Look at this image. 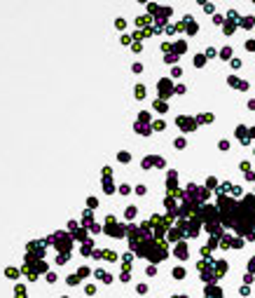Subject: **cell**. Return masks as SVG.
Listing matches in <instances>:
<instances>
[{"instance_id":"obj_1","label":"cell","mask_w":255,"mask_h":298,"mask_svg":"<svg viewBox=\"0 0 255 298\" xmlns=\"http://www.w3.org/2000/svg\"><path fill=\"white\" fill-rule=\"evenodd\" d=\"M178 125L183 132H194L197 129V122L194 120H187V117H178Z\"/></svg>"},{"instance_id":"obj_2","label":"cell","mask_w":255,"mask_h":298,"mask_svg":"<svg viewBox=\"0 0 255 298\" xmlns=\"http://www.w3.org/2000/svg\"><path fill=\"white\" fill-rule=\"evenodd\" d=\"M14 298H28V291H26L24 284H16L14 286Z\"/></svg>"},{"instance_id":"obj_3","label":"cell","mask_w":255,"mask_h":298,"mask_svg":"<svg viewBox=\"0 0 255 298\" xmlns=\"http://www.w3.org/2000/svg\"><path fill=\"white\" fill-rule=\"evenodd\" d=\"M159 89H161V92H159L161 96H169V94H171V82H169V80H161V82H159Z\"/></svg>"},{"instance_id":"obj_4","label":"cell","mask_w":255,"mask_h":298,"mask_svg":"<svg viewBox=\"0 0 255 298\" xmlns=\"http://www.w3.org/2000/svg\"><path fill=\"white\" fill-rule=\"evenodd\" d=\"M5 275H7L9 279H19V275H21V270H16V268H7V270H5Z\"/></svg>"},{"instance_id":"obj_5","label":"cell","mask_w":255,"mask_h":298,"mask_svg":"<svg viewBox=\"0 0 255 298\" xmlns=\"http://www.w3.org/2000/svg\"><path fill=\"white\" fill-rule=\"evenodd\" d=\"M152 108H155L157 113H166V110H169V108H166V103H164V101H155V103H152Z\"/></svg>"},{"instance_id":"obj_6","label":"cell","mask_w":255,"mask_h":298,"mask_svg":"<svg viewBox=\"0 0 255 298\" xmlns=\"http://www.w3.org/2000/svg\"><path fill=\"white\" fill-rule=\"evenodd\" d=\"M77 282H80V277H77V275H68V279H66V284H68V286H75Z\"/></svg>"},{"instance_id":"obj_7","label":"cell","mask_w":255,"mask_h":298,"mask_svg":"<svg viewBox=\"0 0 255 298\" xmlns=\"http://www.w3.org/2000/svg\"><path fill=\"white\" fill-rule=\"evenodd\" d=\"M152 129H155V132H164V129H166V125H164L161 120H157L155 125H152Z\"/></svg>"},{"instance_id":"obj_8","label":"cell","mask_w":255,"mask_h":298,"mask_svg":"<svg viewBox=\"0 0 255 298\" xmlns=\"http://www.w3.org/2000/svg\"><path fill=\"white\" fill-rule=\"evenodd\" d=\"M173 277H176V279H185V270H183V268H176V270H173Z\"/></svg>"},{"instance_id":"obj_9","label":"cell","mask_w":255,"mask_h":298,"mask_svg":"<svg viewBox=\"0 0 255 298\" xmlns=\"http://www.w3.org/2000/svg\"><path fill=\"white\" fill-rule=\"evenodd\" d=\"M134 94H136V99H143V96H145V87H143V85H138Z\"/></svg>"},{"instance_id":"obj_10","label":"cell","mask_w":255,"mask_h":298,"mask_svg":"<svg viewBox=\"0 0 255 298\" xmlns=\"http://www.w3.org/2000/svg\"><path fill=\"white\" fill-rule=\"evenodd\" d=\"M220 57H222V59H229V57H232V47H225V49L220 52Z\"/></svg>"},{"instance_id":"obj_11","label":"cell","mask_w":255,"mask_h":298,"mask_svg":"<svg viewBox=\"0 0 255 298\" xmlns=\"http://www.w3.org/2000/svg\"><path fill=\"white\" fill-rule=\"evenodd\" d=\"M87 204H89V209H94V207H98V200H96V197H89Z\"/></svg>"},{"instance_id":"obj_12","label":"cell","mask_w":255,"mask_h":298,"mask_svg":"<svg viewBox=\"0 0 255 298\" xmlns=\"http://www.w3.org/2000/svg\"><path fill=\"white\" fill-rule=\"evenodd\" d=\"M84 291H87V296H94V293H96V286H94V284H87Z\"/></svg>"},{"instance_id":"obj_13","label":"cell","mask_w":255,"mask_h":298,"mask_svg":"<svg viewBox=\"0 0 255 298\" xmlns=\"http://www.w3.org/2000/svg\"><path fill=\"white\" fill-rule=\"evenodd\" d=\"M173 146H176V148H178V150H183V148H185V138H178V141H176V143H173Z\"/></svg>"},{"instance_id":"obj_14","label":"cell","mask_w":255,"mask_h":298,"mask_svg":"<svg viewBox=\"0 0 255 298\" xmlns=\"http://www.w3.org/2000/svg\"><path fill=\"white\" fill-rule=\"evenodd\" d=\"M136 216V207H129L126 209V218H134Z\"/></svg>"},{"instance_id":"obj_15","label":"cell","mask_w":255,"mask_h":298,"mask_svg":"<svg viewBox=\"0 0 255 298\" xmlns=\"http://www.w3.org/2000/svg\"><path fill=\"white\" fill-rule=\"evenodd\" d=\"M119 160H122V162H129L131 155H129V153H119Z\"/></svg>"},{"instance_id":"obj_16","label":"cell","mask_w":255,"mask_h":298,"mask_svg":"<svg viewBox=\"0 0 255 298\" xmlns=\"http://www.w3.org/2000/svg\"><path fill=\"white\" fill-rule=\"evenodd\" d=\"M180 73H183V71H180L178 66H176V68H171V75H173V78H180Z\"/></svg>"},{"instance_id":"obj_17","label":"cell","mask_w":255,"mask_h":298,"mask_svg":"<svg viewBox=\"0 0 255 298\" xmlns=\"http://www.w3.org/2000/svg\"><path fill=\"white\" fill-rule=\"evenodd\" d=\"M47 282H49V284H54V282H56V275L49 272V275H47Z\"/></svg>"},{"instance_id":"obj_18","label":"cell","mask_w":255,"mask_h":298,"mask_svg":"<svg viewBox=\"0 0 255 298\" xmlns=\"http://www.w3.org/2000/svg\"><path fill=\"white\" fill-rule=\"evenodd\" d=\"M136 291H138V293H145V291H148V286H145V284H138Z\"/></svg>"},{"instance_id":"obj_19","label":"cell","mask_w":255,"mask_h":298,"mask_svg":"<svg viewBox=\"0 0 255 298\" xmlns=\"http://www.w3.org/2000/svg\"><path fill=\"white\" fill-rule=\"evenodd\" d=\"M140 49H143L140 42H134V45H131V52H140Z\"/></svg>"},{"instance_id":"obj_20","label":"cell","mask_w":255,"mask_h":298,"mask_svg":"<svg viewBox=\"0 0 255 298\" xmlns=\"http://www.w3.org/2000/svg\"><path fill=\"white\" fill-rule=\"evenodd\" d=\"M246 49H255V40H246Z\"/></svg>"},{"instance_id":"obj_21","label":"cell","mask_w":255,"mask_h":298,"mask_svg":"<svg viewBox=\"0 0 255 298\" xmlns=\"http://www.w3.org/2000/svg\"><path fill=\"white\" fill-rule=\"evenodd\" d=\"M134 73H143V66L140 63H134Z\"/></svg>"},{"instance_id":"obj_22","label":"cell","mask_w":255,"mask_h":298,"mask_svg":"<svg viewBox=\"0 0 255 298\" xmlns=\"http://www.w3.org/2000/svg\"><path fill=\"white\" fill-rule=\"evenodd\" d=\"M115 26H117V28H124L126 24H124V19H117V21H115Z\"/></svg>"},{"instance_id":"obj_23","label":"cell","mask_w":255,"mask_h":298,"mask_svg":"<svg viewBox=\"0 0 255 298\" xmlns=\"http://www.w3.org/2000/svg\"><path fill=\"white\" fill-rule=\"evenodd\" d=\"M229 148V141H220V150H227Z\"/></svg>"},{"instance_id":"obj_24","label":"cell","mask_w":255,"mask_h":298,"mask_svg":"<svg viewBox=\"0 0 255 298\" xmlns=\"http://www.w3.org/2000/svg\"><path fill=\"white\" fill-rule=\"evenodd\" d=\"M63 298H66V296H63Z\"/></svg>"}]
</instances>
